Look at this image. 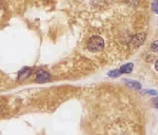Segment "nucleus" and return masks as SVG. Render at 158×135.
Here are the masks:
<instances>
[{"instance_id": "4", "label": "nucleus", "mask_w": 158, "mask_h": 135, "mask_svg": "<svg viewBox=\"0 0 158 135\" xmlns=\"http://www.w3.org/2000/svg\"><path fill=\"white\" fill-rule=\"evenodd\" d=\"M31 73V70L29 68H25L19 74V79L24 80L27 78Z\"/></svg>"}, {"instance_id": "9", "label": "nucleus", "mask_w": 158, "mask_h": 135, "mask_svg": "<svg viewBox=\"0 0 158 135\" xmlns=\"http://www.w3.org/2000/svg\"><path fill=\"white\" fill-rule=\"evenodd\" d=\"M128 1L133 5H138L139 3V0H128Z\"/></svg>"}, {"instance_id": "8", "label": "nucleus", "mask_w": 158, "mask_h": 135, "mask_svg": "<svg viewBox=\"0 0 158 135\" xmlns=\"http://www.w3.org/2000/svg\"><path fill=\"white\" fill-rule=\"evenodd\" d=\"M152 8L157 14H158V0H156L152 4Z\"/></svg>"}, {"instance_id": "6", "label": "nucleus", "mask_w": 158, "mask_h": 135, "mask_svg": "<svg viewBox=\"0 0 158 135\" xmlns=\"http://www.w3.org/2000/svg\"><path fill=\"white\" fill-rule=\"evenodd\" d=\"M121 74H122V73H121V72H120V70H114V71L110 72H109V77H114V78L119 77V76L121 75Z\"/></svg>"}, {"instance_id": "5", "label": "nucleus", "mask_w": 158, "mask_h": 135, "mask_svg": "<svg viewBox=\"0 0 158 135\" xmlns=\"http://www.w3.org/2000/svg\"><path fill=\"white\" fill-rule=\"evenodd\" d=\"M126 84L127 85L131 87V88H133L137 90H139L141 89L140 84L139 82H137V81H128Z\"/></svg>"}, {"instance_id": "10", "label": "nucleus", "mask_w": 158, "mask_h": 135, "mask_svg": "<svg viewBox=\"0 0 158 135\" xmlns=\"http://www.w3.org/2000/svg\"><path fill=\"white\" fill-rule=\"evenodd\" d=\"M146 93H149V94H151V95H157V91H154V90H149V91H146Z\"/></svg>"}, {"instance_id": "11", "label": "nucleus", "mask_w": 158, "mask_h": 135, "mask_svg": "<svg viewBox=\"0 0 158 135\" xmlns=\"http://www.w3.org/2000/svg\"><path fill=\"white\" fill-rule=\"evenodd\" d=\"M153 103H154V105L156 107V108H158V97H156V99H154L153 101Z\"/></svg>"}, {"instance_id": "7", "label": "nucleus", "mask_w": 158, "mask_h": 135, "mask_svg": "<svg viewBox=\"0 0 158 135\" xmlns=\"http://www.w3.org/2000/svg\"><path fill=\"white\" fill-rule=\"evenodd\" d=\"M151 49L154 52L158 53V40L155 41L151 45Z\"/></svg>"}, {"instance_id": "13", "label": "nucleus", "mask_w": 158, "mask_h": 135, "mask_svg": "<svg viewBox=\"0 0 158 135\" xmlns=\"http://www.w3.org/2000/svg\"><path fill=\"white\" fill-rule=\"evenodd\" d=\"M1 111H2V108L1 106H0V113H1Z\"/></svg>"}, {"instance_id": "12", "label": "nucleus", "mask_w": 158, "mask_h": 135, "mask_svg": "<svg viewBox=\"0 0 158 135\" xmlns=\"http://www.w3.org/2000/svg\"><path fill=\"white\" fill-rule=\"evenodd\" d=\"M155 68H156V70H157V71H158V60L156 61V64H155Z\"/></svg>"}, {"instance_id": "1", "label": "nucleus", "mask_w": 158, "mask_h": 135, "mask_svg": "<svg viewBox=\"0 0 158 135\" xmlns=\"http://www.w3.org/2000/svg\"><path fill=\"white\" fill-rule=\"evenodd\" d=\"M105 46L103 39L98 36H93L89 39L88 49L92 52H98L103 50Z\"/></svg>"}, {"instance_id": "2", "label": "nucleus", "mask_w": 158, "mask_h": 135, "mask_svg": "<svg viewBox=\"0 0 158 135\" xmlns=\"http://www.w3.org/2000/svg\"><path fill=\"white\" fill-rule=\"evenodd\" d=\"M50 79V76L49 73L44 71V70H39L36 74L35 80L39 83H44L49 81Z\"/></svg>"}, {"instance_id": "3", "label": "nucleus", "mask_w": 158, "mask_h": 135, "mask_svg": "<svg viewBox=\"0 0 158 135\" xmlns=\"http://www.w3.org/2000/svg\"><path fill=\"white\" fill-rule=\"evenodd\" d=\"M133 64L128 63L126 64H124L122 67L120 68V72L122 74H129L132 71V68H133Z\"/></svg>"}]
</instances>
